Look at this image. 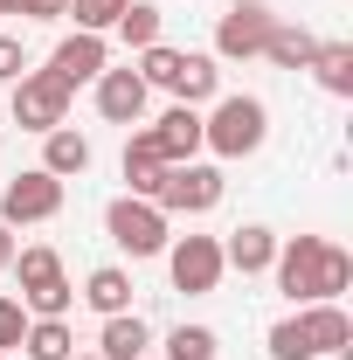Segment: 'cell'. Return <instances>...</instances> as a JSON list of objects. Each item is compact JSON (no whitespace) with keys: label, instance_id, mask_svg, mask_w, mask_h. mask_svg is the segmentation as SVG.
I'll use <instances>...</instances> for the list:
<instances>
[{"label":"cell","instance_id":"1","mask_svg":"<svg viewBox=\"0 0 353 360\" xmlns=\"http://www.w3.org/2000/svg\"><path fill=\"white\" fill-rule=\"evenodd\" d=\"M264 139H270L264 97H215V111L201 118V153H215V160H250Z\"/></svg>","mask_w":353,"mask_h":360},{"label":"cell","instance_id":"2","mask_svg":"<svg viewBox=\"0 0 353 360\" xmlns=\"http://www.w3.org/2000/svg\"><path fill=\"white\" fill-rule=\"evenodd\" d=\"M14 277H21V305H28V319H70V305H77V284L63 277V257H56L49 243L14 250Z\"/></svg>","mask_w":353,"mask_h":360},{"label":"cell","instance_id":"3","mask_svg":"<svg viewBox=\"0 0 353 360\" xmlns=\"http://www.w3.org/2000/svg\"><path fill=\"white\" fill-rule=\"evenodd\" d=\"M104 236L125 250V257H167V243H174V215H160L153 201H139V194H118L111 208H104Z\"/></svg>","mask_w":353,"mask_h":360},{"label":"cell","instance_id":"4","mask_svg":"<svg viewBox=\"0 0 353 360\" xmlns=\"http://www.w3.org/2000/svg\"><path fill=\"white\" fill-rule=\"evenodd\" d=\"M222 194H229V180L215 160H180V167H167L153 208L160 215H208V208H222Z\"/></svg>","mask_w":353,"mask_h":360},{"label":"cell","instance_id":"5","mask_svg":"<svg viewBox=\"0 0 353 360\" xmlns=\"http://www.w3.org/2000/svg\"><path fill=\"white\" fill-rule=\"evenodd\" d=\"M70 97H77V90L63 84V77L21 70V77H14V125H21V132H56V125H70Z\"/></svg>","mask_w":353,"mask_h":360},{"label":"cell","instance_id":"6","mask_svg":"<svg viewBox=\"0 0 353 360\" xmlns=\"http://www.w3.org/2000/svg\"><path fill=\"white\" fill-rule=\"evenodd\" d=\"M63 215V180L42 174V167H28V174H14L0 187V222L7 229H28V222H56Z\"/></svg>","mask_w":353,"mask_h":360},{"label":"cell","instance_id":"7","mask_svg":"<svg viewBox=\"0 0 353 360\" xmlns=\"http://www.w3.org/2000/svg\"><path fill=\"white\" fill-rule=\"evenodd\" d=\"M222 243L215 236H174L167 243V277H174V291H187V298H208L222 284Z\"/></svg>","mask_w":353,"mask_h":360},{"label":"cell","instance_id":"8","mask_svg":"<svg viewBox=\"0 0 353 360\" xmlns=\"http://www.w3.org/2000/svg\"><path fill=\"white\" fill-rule=\"evenodd\" d=\"M277 291L291 305H319V277H326V236H291L277 243Z\"/></svg>","mask_w":353,"mask_h":360},{"label":"cell","instance_id":"9","mask_svg":"<svg viewBox=\"0 0 353 360\" xmlns=\"http://www.w3.org/2000/svg\"><path fill=\"white\" fill-rule=\"evenodd\" d=\"M270 21H277V14H270L264 0H236L215 21V63H250V56H264Z\"/></svg>","mask_w":353,"mask_h":360},{"label":"cell","instance_id":"10","mask_svg":"<svg viewBox=\"0 0 353 360\" xmlns=\"http://www.w3.org/2000/svg\"><path fill=\"white\" fill-rule=\"evenodd\" d=\"M104 70H111V42H104V35H84V28L63 35L56 56H49V77H63L70 90H77V84H97Z\"/></svg>","mask_w":353,"mask_h":360},{"label":"cell","instance_id":"11","mask_svg":"<svg viewBox=\"0 0 353 360\" xmlns=\"http://www.w3.org/2000/svg\"><path fill=\"white\" fill-rule=\"evenodd\" d=\"M146 97H153V90H146V77H139L132 63L97 77V111H104L111 125H139V118H146Z\"/></svg>","mask_w":353,"mask_h":360},{"label":"cell","instance_id":"12","mask_svg":"<svg viewBox=\"0 0 353 360\" xmlns=\"http://www.w3.org/2000/svg\"><path fill=\"white\" fill-rule=\"evenodd\" d=\"M153 146H160V160L180 167V160H201V111L194 104H174V111H160V125H146Z\"/></svg>","mask_w":353,"mask_h":360},{"label":"cell","instance_id":"13","mask_svg":"<svg viewBox=\"0 0 353 360\" xmlns=\"http://www.w3.org/2000/svg\"><path fill=\"white\" fill-rule=\"evenodd\" d=\"M118 174H125V194H139V201H153V194H160L167 160H160L153 132H132V139H125V160H118Z\"/></svg>","mask_w":353,"mask_h":360},{"label":"cell","instance_id":"14","mask_svg":"<svg viewBox=\"0 0 353 360\" xmlns=\"http://www.w3.org/2000/svg\"><path fill=\"white\" fill-rule=\"evenodd\" d=\"M222 264L229 270H243V277H264L270 264H277V236H270L264 222H243L229 243H222Z\"/></svg>","mask_w":353,"mask_h":360},{"label":"cell","instance_id":"15","mask_svg":"<svg viewBox=\"0 0 353 360\" xmlns=\"http://www.w3.org/2000/svg\"><path fill=\"white\" fill-rule=\"evenodd\" d=\"M77 298H84L90 312L97 319H118V312H132V270H118V264H97L84 277V291H77Z\"/></svg>","mask_w":353,"mask_h":360},{"label":"cell","instance_id":"16","mask_svg":"<svg viewBox=\"0 0 353 360\" xmlns=\"http://www.w3.org/2000/svg\"><path fill=\"white\" fill-rule=\"evenodd\" d=\"M298 326H305L312 354H340L353 340V319L340 312V298H319V305H298Z\"/></svg>","mask_w":353,"mask_h":360},{"label":"cell","instance_id":"17","mask_svg":"<svg viewBox=\"0 0 353 360\" xmlns=\"http://www.w3.org/2000/svg\"><path fill=\"white\" fill-rule=\"evenodd\" d=\"M180 97V104H194V111H201V104H215L222 97V63L215 56H187V49H180V70H174V84H167Z\"/></svg>","mask_w":353,"mask_h":360},{"label":"cell","instance_id":"18","mask_svg":"<svg viewBox=\"0 0 353 360\" xmlns=\"http://www.w3.org/2000/svg\"><path fill=\"white\" fill-rule=\"evenodd\" d=\"M42 174H56V180L90 174V139H84V132H70V125L42 132Z\"/></svg>","mask_w":353,"mask_h":360},{"label":"cell","instance_id":"19","mask_svg":"<svg viewBox=\"0 0 353 360\" xmlns=\"http://www.w3.org/2000/svg\"><path fill=\"white\" fill-rule=\"evenodd\" d=\"M146 347H153V326H146L139 312L104 319V333H97V354L104 360H146Z\"/></svg>","mask_w":353,"mask_h":360},{"label":"cell","instance_id":"20","mask_svg":"<svg viewBox=\"0 0 353 360\" xmlns=\"http://www.w3.org/2000/svg\"><path fill=\"white\" fill-rule=\"evenodd\" d=\"M264 56L277 63V70H312V56H319V35H312V28H298V21H270Z\"/></svg>","mask_w":353,"mask_h":360},{"label":"cell","instance_id":"21","mask_svg":"<svg viewBox=\"0 0 353 360\" xmlns=\"http://www.w3.org/2000/svg\"><path fill=\"white\" fill-rule=\"evenodd\" d=\"M21 354H28V360H70V354H77V333H70V319H28V333H21Z\"/></svg>","mask_w":353,"mask_h":360},{"label":"cell","instance_id":"22","mask_svg":"<svg viewBox=\"0 0 353 360\" xmlns=\"http://www.w3.org/2000/svg\"><path fill=\"white\" fill-rule=\"evenodd\" d=\"M312 77H319V90H326V97H353V42H319Z\"/></svg>","mask_w":353,"mask_h":360},{"label":"cell","instance_id":"23","mask_svg":"<svg viewBox=\"0 0 353 360\" xmlns=\"http://www.w3.org/2000/svg\"><path fill=\"white\" fill-rule=\"evenodd\" d=\"M118 42L125 49H153L160 42V7H153V0H132V7L118 14Z\"/></svg>","mask_w":353,"mask_h":360},{"label":"cell","instance_id":"24","mask_svg":"<svg viewBox=\"0 0 353 360\" xmlns=\"http://www.w3.org/2000/svg\"><path fill=\"white\" fill-rule=\"evenodd\" d=\"M215 326H174L167 333V360H215Z\"/></svg>","mask_w":353,"mask_h":360},{"label":"cell","instance_id":"25","mask_svg":"<svg viewBox=\"0 0 353 360\" xmlns=\"http://www.w3.org/2000/svg\"><path fill=\"white\" fill-rule=\"evenodd\" d=\"M270 360H319V354H312V340H305V326H298V312L270 326Z\"/></svg>","mask_w":353,"mask_h":360},{"label":"cell","instance_id":"26","mask_svg":"<svg viewBox=\"0 0 353 360\" xmlns=\"http://www.w3.org/2000/svg\"><path fill=\"white\" fill-rule=\"evenodd\" d=\"M132 0H70V14H77V28L84 35H104V28H118V14H125Z\"/></svg>","mask_w":353,"mask_h":360},{"label":"cell","instance_id":"27","mask_svg":"<svg viewBox=\"0 0 353 360\" xmlns=\"http://www.w3.org/2000/svg\"><path fill=\"white\" fill-rule=\"evenodd\" d=\"M353 284V257L340 250V243H326V277H319V298H340Z\"/></svg>","mask_w":353,"mask_h":360},{"label":"cell","instance_id":"28","mask_svg":"<svg viewBox=\"0 0 353 360\" xmlns=\"http://www.w3.org/2000/svg\"><path fill=\"white\" fill-rule=\"evenodd\" d=\"M21 333H28V305L0 291V354H14V347H21Z\"/></svg>","mask_w":353,"mask_h":360},{"label":"cell","instance_id":"29","mask_svg":"<svg viewBox=\"0 0 353 360\" xmlns=\"http://www.w3.org/2000/svg\"><path fill=\"white\" fill-rule=\"evenodd\" d=\"M28 70V49H21V35H0V84H14Z\"/></svg>","mask_w":353,"mask_h":360},{"label":"cell","instance_id":"30","mask_svg":"<svg viewBox=\"0 0 353 360\" xmlns=\"http://www.w3.org/2000/svg\"><path fill=\"white\" fill-rule=\"evenodd\" d=\"M14 250H21V243H14V229L0 222V277H7V270H14Z\"/></svg>","mask_w":353,"mask_h":360},{"label":"cell","instance_id":"31","mask_svg":"<svg viewBox=\"0 0 353 360\" xmlns=\"http://www.w3.org/2000/svg\"><path fill=\"white\" fill-rule=\"evenodd\" d=\"M28 7H35V0H0V14H28Z\"/></svg>","mask_w":353,"mask_h":360},{"label":"cell","instance_id":"32","mask_svg":"<svg viewBox=\"0 0 353 360\" xmlns=\"http://www.w3.org/2000/svg\"><path fill=\"white\" fill-rule=\"evenodd\" d=\"M70 360H104V354H70Z\"/></svg>","mask_w":353,"mask_h":360},{"label":"cell","instance_id":"33","mask_svg":"<svg viewBox=\"0 0 353 360\" xmlns=\"http://www.w3.org/2000/svg\"><path fill=\"white\" fill-rule=\"evenodd\" d=\"M0 360H7V354H0Z\"/></svg>","mask_w":353,"mask_h":360}]
</instances>
